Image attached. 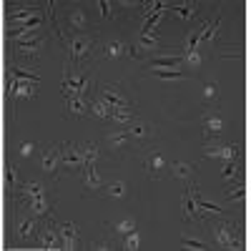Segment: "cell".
<instances>
[{
	"mask_svg": "<svg viewBox=\"0 0 251 251\" xmlns=\"http://www.w3.org/2000/svg\"><path fill=\"white\" fill-rule=\"evenodd\" d=\"M203 226H208V234H211V241L226 249H244V236H241V224L236 219L221 216V221H203Z\"/></svg>",
	"mask_w": 251,
	"mask_h": 251,
	"instance_id": "1",
	"label": "cell"
},
{
	"mask_svg": "<svg viewBox=\"0 0 251 251\" xmlns=\"http://www.w3.org/2000/svg\"><path fill=\"white\" fill-rule=\"evenodd\" d=\"M68 43H71V63H68V68L78 73L80 63H83V60H88V58L93 55L96 35H93V33H78V35L68 38Z\"/></svg>",
	"mask_w": 251,
	"mask_h": 251,
	"instance_id": "2",
	"label": "cell"
},
{
	"mask_svg": "<svg viewBox=\"0 0 251 251\" xmlns=\"http://www.w3.org/2000/svg\"><path fill=\"white\" fill-rule=\"evenodd\" d=\"M46 43H48V35L38 33V35H33V38H28V40H20V43H10V46H13L10 53L18 55V58H23V60H28V63H33V60H38L40 53H43Z\"/></svg>",
	"mask_w": 251,
	"mask_h": 251,
	"instance_id": "3",
	"label": "cell"
},
{
	"mask_svg": "<svg viewBox=\"0 0 251 251\" xmlns=\"http://www.w3.org/2000/svg\"><path fill=\"white\" fill-rule=\"evenodd\" d=\"M60 149V163L66 171H80L86 169V161H83V151H80V143H73V141H63L58 143Z\"/></svg>",
	"mask_w": 251,
	"mask_h": 251,
	"instance_id": "4",
	"label": "cell"
},
{
	"mask_svg": "<svg viewBox=\"0 0 251 251\" xmlns=\"http://www.w3.org/2000/svg\"><path fill=\"white\" fill-rule=\"evenodd\" d=\"M98 98L106 100L111 108H133V100L126 96V91L118 86V83H106V86H100Z\"/></svg>",
	"mask_w": 251,
	"mask_h": 251,
	"instance_id": "5",
	"label": "cell"
},
{
	"mask_svg": "<svg viewBox=\"0 0 251 251\" xmlns=\"http://www.w3.org/2000/svg\"><path fill=\"white\" fill-rule=\"evenodd\" d=\"M38 216L28 211V216H18L15 219V226H13V234H15V241H30L38 231Z\"/></svg>",
	"mask_w": 251,
	"mask_h": 251,
	"instance_id": "6",
	"label": "cell"
},
{
	"mask_svg": "<svg viewBox=\"0 0 251 251\" xmlns=\"http://www.w3.org/2000/svg\"><path fill=\"white\" fill-rule=\"evenodd\" d=\"M143 169L151 178H163L166 171H169V158H166L161 151H149L143 158Z\"/></svg>",
	"mask_w": 251,
	"mask_h": 251,
	"instance_id": "7",
	"label": "cell"
},
{
	"mask_svg": "<svg viewBox=\"0 0 251 251\" xmlns=\"http://www.w3.org/2000/svg\"><path fill=\"white\" fill-rule=\"evenodd\" d=\"M201 126H203V143H206V141H214V138L221 136L224 128H226L221 113H203V116H201Z\"/></svg>",
	"mask_w": 251,
	"mask_h": 251,
	"instance_id": "8",
	"label": "cell"
},
{
	"mask_svg": "<svg viewBox=\"0 0 251 251\" xmlns=\"http://www.w3.org/2000/svg\"><path fill=\"white\" fill-rule=\"evenodd\" d=\"M40 163H43V171L46 174H50L53 178H58V171L63 169V163H60V149H58V146H46L43 156H40Z\"/></svg>",
	"mask_w": 251,
	"mask_h": 251,
	"instance_id": "9",
	"label": "cell"
},
{
	"mask_svg": "<svg viewBox=\"0 0 251 251\" xmlns=\"http://www.w3.org/2000/svg\"><path fill=\"white\" fill-rule=\"evenodd\" d=\"M55 226H58V234H60V244H63V249L73 251V249L80 246V234H78V226H75L73 221L55 224Z\"/></svg>",
	"mask_w": 251,
	"mask_h": 251,
	"instance_id": "10",
	"label": "cell"
},
{
	"mask_svg": "<svg viewBox=\"0 0 251 251\" xmlns=\"http://www.w3.org/2000/svg\"><path fill=\"white\" fill-rule=\"evenodd\" d=\"M181 216H183L186 224H203L199 208H196V201L191 196V186H188L186 191H183V196H181Z\"/></svg>",
	"mask_w": 251,
	"mask_h": 251,
	"instance_id": "11",
	"label": "cell"
},
{
	"mask_svg": "<svg viewBox=\"0 0 251 251\" xmlns=\"http://www.w3.org/2000/svg\"><path fill=\"white\" fill-rule=\"evenodd\" d=\"M66 113L68 116H75V118H83L91 113V100L86 96H73V98H66Z\"/></svg>",
	"mask_w": 251,
	"mask_h": 251,
	"instance_id": "12",
	"label": "cell"
},
{
	"mask_svg": "<svg viewBox=\"0 0 251 251\" xmlns=\"http://www.w3.org/2000/svg\"><path fill=\"white\" fill-rule=\"evenodd\" d=\"M106 146H108V151H123L126 146H133V138L131 133L121 128V131H108L106 133Z\"/></svg>",
	"mask_w": 251,
	"mask_h": 251,
	"instance_id": "13",
	"label": "cell"
},
{
	"mask_svg": "<svg viewBox=\"0 0 251 251\" xmlns=\"http://www.w3.org/2000/svg\"><path fill=\"white\" fill-rule=\"evenodd\" d=\"M53 226L55 224L43 226V228H40V234H38V241H40V246H43V249H63L60 234H58V228H53Z\"/></svg>",
	"mask_w": 251,
	"mask_h": 251,
	"instance_id": "14",
	"label": "cell"
},
{
	"mask_svg": "<svg viewBox=\"0 0 251 251\" xmlns=\"http://www.w3.org/2000/svg\"><path fill=\"white\" fill-rule=\"evenodd\" d=\"M149 66L151 68H174V71H178L183 66V55L181 53L178 55H153V58H149Z\"/></svg>",
	"mask_w": 251,
	"mask_h": 251,
	"instance_id": "15",
	"label": "cell"
},
{
	"mask_svg": "<svg viewBox=\"0 0 251 251\" xmlns=\"http://www.w3.org/2000/svg\"><path fill=\"white\" fill-rule=\"evenodd\" d=\"M83 188H86V191H98V188H106V181L98 176L96 166H86V169H83Z\"/></svg>",
	"mask_w": 251,
	"mask_h": 251,
	"instance_id": "16",
	"label": "cell"
},
{
	"mask_svg": "<svg viewBox=\"0 0 251 251\" xmlns=\"http://www.w3.org/2000/svg\"><path fill=\"white\" fill-rule=\"evenodd\" d=\"M131 133V138H133V143H143L146 138H151V133H153V128H151V123H146V121H133L128 128H126Z\"/></svg>",
	"mask_w": 251,
	"mask_h": 251,
	"instance_id": "17",
	"label": "cell"
},
{
	"mask_svg": "<svg viewBox=\"0 0 251 251\" xmlns=\"http://www.w3.org/2000/svg\"><path fill=\"white\" fill-rule=\"evenodd\" d=\"M169 171H171L174 178L191 181L194 174H196V166H194V163H183V161H174V163H169Z\"/></svg>",
	"mask_w": 251,
	"mask_h": 251,
	"instance_id": "18",
	"label": "cell"
},
{
	"mask_svg": "<svg viewBox=\"0 0 251 251\" xmlns=\"http://www.w3.org/2000/svg\"><path fill=\"white\" fill-rule=\"evenodd\" d=\"M35 15H43V13H40V8H38V5H28V8L13 10V13L8 15V25H18V23H25V20H30V18H35Z\"/></svg>",
	"mask_w": 251,
	"mask_h": 251,
	"instance_id": "19",
	"label": "cell"
},
{
	"mask_svg": "<svg viewBox=\"0 0 251 251\" xmlns=\"http://www.w3.org/2000/svg\"><path fill=\"white\" fill-rule=\"evenodd\" d=\"M221 178H224L226 183L241 181V163H239V161H224V166H221Z\"/></svg>",
	"mask_w": 251,
	"mask_h": 251,
	"instance_id": "20",
	"label": "cell"
},
{
	"mask_svg": "<svg viewBox=\"0 0 251 251\" xmlns=\"http://www.w3.org/2000/svg\"><path fill=\"white\" fill-rule=\"evenodd\" d=\"M246 183L244 181H236V183H231V186H228L226 188V191H224V199L228 201V203H239V201H246Z\"/></svg>",
	"mask_w": 251,
	"mask_h": 251,
	"instance_id": "21",
	"label": "cell"
},
{
	"mask_svg": "<svg viewBox=\"0 0 251 251\" xmlns=\"http://www.w3.org/2000/svg\"><path fill=\"white\" fill-rule=\"evenodd\" d=\"M35 86H38V80H18L15 93L10 96V103H15V98H33L35 96Z\"/></svg>",
	"mask_w": 251,
	"mask_h": 251,
	"instance_id": "22",
	"label": "cell"
},
{
	"mask_svg": "<svg viewBox=\"0 0 251 251\" xmlns=\"http://www.w3.org/2000/svg\"><path fill=\"white\" fill-rule=\"evenodd\" d=\"M239 153H241V149H239V143H219V156H216V161H239Z\"/></svg>",
	"mask_w": 251,
	"mask_h": 251,
	"instance_id": "23",
	"label": "cell"
},
{
	"mask_svg": "<svg viewBox=\"0 0 251 251\" xmlns=\"http://www.w3.org/2000/svg\"><path fill=\"white\" fill-rule=\"evenodd\" d=\"M80 151H83V161H86V166H96L98 158H100V149L96 141H86L80 143Z\"/></svg>",
	"mask_w": 251,
	"mask_h": 251,
	"instance_id": "24",
	"label": "cell"
},
{
	"mask_svg": "<svg viewBox=\"0 0 251 251\" xmlns=\"http://www.w3.org/2000/svg\"><path fill=\"white\" fill-rule=\"evenodd\" d=\"M111 113H113V108L106 100H100V98L91 100V116H96L98 121H111Z\"/></svg>",
	"mask_w": 251,
	"mask_h": 251,
	"instance_id": "25",
	"label": "cell"
},
{
	"mask_svg": "<svg viewBox=\"0 0 251 251\" xmlns=\"http://www.w3.org/2000/svg\"><path fill=\"white\" fill-rule=\"evenodd\" d=\"M68 23H71V28L73 30H78V33H86V28H88V15L83 13V10H71L68 13Z\"/></svg>",
	"mask_w": 251,
	"mask_h": 251,
	"instance_id": "26",
	"label": "cell"
},
{
	"mask_svg": "<svg viewBox=\"0 0 251 251\" xmlns=\"http://www.w3.org/2000/svg\"><path fill=\"white\" fill-rule=\"evenodd\" d=\"M111 121L116 126H131L133 123V108H113Z\"/></svg>",
	"mask_w": 251,
	"mask_h": 251,
	"instance_id": "27",
	"label": "cell"
},
{
	"mask_svg": "<svg viewBox=\"0 0 251 251\" xmlns=\"http://www.w3.org/2000/svg\"><path fill=\"white\" fill-rule=\"evenodd\" d=\"M201 63H203V53H201V48H194L191 53H186V55H183V66H186L188 71H199V68H201Z\"/></svg>",
	"mask_w": 251,
	"mask_h": 251,
	"instance_id": "28",
	"label": "cell"
},
{
	"mask_svg": "<svg viewBox=\"0 0 251 251\" xmlns=\"http://www.w3.org/2000/svg\"><path fill=\"white\" fill-rule=\"evenodd\" d=\"M181 244H183L186 249H194V251H203V249H208V241L201 239V236H194V234H183V236H181Z\"/></svg>",
	"mask_w": 251,
	"mask_h": 251,
	"instance_id": "29",
	"label": "cell"
},
{
	"mask_svg": "<svg viewBox=\"0 0 251 251\" xmlns=\"http://www.w3.org/2000/svg\"><path fill=\"white\" fill-rule=\"evenodd\" d=\"M151 73L161 80H183L186 78L183 71H174V68H151Z\"/></svg>",
	"mask_w": 251,
	"mask_h": 251,
	"instance_id": "30",
	"label": "cell"
},
{
	"mask_svg": "<svg viewBox=\"0 0 251 251\" xmlns=\"http://www.w3.org/2000/svg\"><path fill=\"white\" fill-rule=\"evenodd\" d=\"M103 55H106V58H121V55H126V43H121V40H108V43L103 46Z\"/></svg>",
	"mask_w": 251,
	"mask_h": 251,
	"instance_id": "31",
	"label": "cell"
},
{
	"mask_svg": "<svg viewBox=\"0 0 251 251\" xmlns=\"http://www.w3.org/2000/svg\"><path fill=\"white\" fill-rule=\"evenodd\" d=\"M131 231H136V219L133 216H128V219H123V221H118L116 226H113V236H126V234H131Z\"/></svg>",
	"mask_w": 251,
	"mask_h": 251,
	"instance_id": "32",
	"label": "cell"
},
{
	"mask_svg": "<svg viewBox=\"0 0 251 251\" xmlns=\"http://www.w3.org/2000/svg\"><path fill=\"white\" fill-rule=\"evenodd\" d=\"M106 194L113 199H126L128 186H126V181H111V183H106Z\"/></svg>",
	"mask_w": 251,
	"mask_h": 251,
	"instance_id": "33",
	"label": "cell"
},
{
	"mask_svg": "<svg viewBox=\"0 0 251 251\" xmlns=\"http://www.w3.org/2000/svg\"><path fill=\"white\" fill-rule=\"evenodd\" d=\"M161 46V40L156 33H149V35H138V48L146 53V50H156Z\"/></svg>",
	"mask_w": 251,
	"mask_h": 251,
	"instance_id": "34",
	"label": "cell"
},
{
	"mask_svg": "<svg viewBox=\"0 0 251 251\" xmlns=\"http://www.w3.org/2000/svg\"><path fill=\"white\" fill-rule=\"evenodd\" d=\"M166 10H174L178 18L188 20V18H194V13L199 10V5L196 3H188V5H166Z\"/></svg>",
	"mask_w": 251,
	"mask_h": 251,
	"instance_id": "35",
	"label": "cell"
},
{
	"mask_svg": "<svg viewBox=\"0 0 251 251\" xmlns=\"http://www.w3.org/2000/svg\"><path fill=\"white\" fill-rule=\"evenodd\" d=\"M138 244H141V234H138V231H131V234H126V236L121 239V249H126V251H136V249H141Z\"/></svg>",
	"mask_w": 251,
	"mask_h": 251,
	"instance_id": "36",
	"label": "cell"
},
{
	"mask_svg": "<svg viewBox=\"0 0 251 251\" xmlns=\"http://www.w3.org/2000/svg\"><path fill=\"white\" fill-rule=\"evenodd\" d=\"M5 178H8V188H10V191H18V186L23 183V181H18V171H15L13 163L5 166Z\"/></svg>",
	"mask_w": 251,
	"mask_h": 251,
	"instance_id": "37",
	"label": "cell"
},
{
	"mask_svg": "<svg viewBox=\"0 0 251 251\" xmlns=\"http://www.w3.org/2000/svg\"><path fill=\"white\" fill-rule=\"evenodd\" d=\"M216 93H219V88H216V80H208L206 86H203L201 100H203V103H211V100H216Z\"/></svg>",
	"mask_w": 251,
	"mask_h": 251,
	"instance_id": "38",
	"label": "cell"
},
{
	"mask_svg": "<svg viewBox=\"0 0 251 251\" xmlns=\"http://www.w3.org/2000/svg\"><path fill=\"white\" fill-rule=\"evenodd\" d=\"M18 153H20V156H23V158H28V156H33V153H35V143H33V141H23V143H20V146H18Z\"/></svg>",
	"mask_w": 251,
	"mask_h": 251,
	"instance_id": "39",
	"label": "cell"
},
{
	"mask_svg": "<svg viewBox=\"0 0 251 251\" xmlns=\"http://www.w3.org/2000/svg\"><path fill=\"white\" fill-rule=\"evenodd\" d=\"M126 55H131L133 60H146V53L138 46H126Z\"/></svg>",
	"mask_w": 251,
	"mask_h": 251,
	"instance_id": "40",
	"label": "cell"
},
{
	"mask_svg": "<svg viewBox=\"0 0 251 251\" xmlns=\"http://www.w3.org/2000/svg\"><path fill=\"white\" fill-rule=\"evenodd\" d=\"M98 10H100L103 18H113V8H111L108 0H98Z\"/></svg>",
	"mask_w": 251,
	"mask_h": 251,
	"instance_id": "41",
	"label": "cell"
}]
</instances>
